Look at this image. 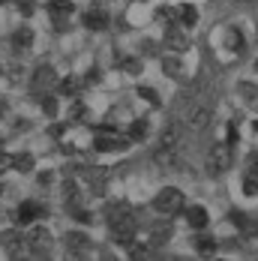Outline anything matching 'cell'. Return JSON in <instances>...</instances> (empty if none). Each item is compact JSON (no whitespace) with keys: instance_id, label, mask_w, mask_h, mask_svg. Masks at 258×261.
I'll return each instance as SVG.
<instances>
[{"instance_id":"cell-1","label":"cell","mask_w":258,"mask_h":261,"mask_svg":"<svg viewBox=\"0 0 258 261\" xmlns=\"http://www.w3.org/2000/svg\"><path fill=\"white\" fill-rule=\"evenodd\" d=\"M186 207V195H183L177 186H165V189H159L153 198V210L156 213H162V216H174V213H180Z\"/></svg>"},{"instance_id":"cell-2","label":"cell","mask_w":258,"mask_h":261,"mask_svg":"<svg viewBox=\"0 0 258 261\" xmlns=\"http://www.w3.org/2000/svg\"><path fill=\"white\" fill-rule=\"evenodd\" d=\"M129 144H132V141L126 138V132L120 135L117 129H99V135L93 138V147H96L99 153H117V150H126Z\"/></svg>"},{"instance_id":"cell-3","label":"cell","mask_w":258,"mask_h":261,"mask_svg":"<svg viewBox=\"0 0 258 261\" xmlns=\"http://www.w3.org/2000/svg\"><path fill=\"white\" fill-rule=\"evenodd\" d=\"M24 246H27V252H33V255H45V252L51 249V231H48L45 225H33V228L27 231Z\"/></svg>"},{"instance_id":"cell-4","label":"cell","mask_w":258,"mask_h":261,"mask_svg":"<svg viewBox=\"0 0 258 261\" xmlns=\"http://www.w3.org/2000/svg\"><path fill=\"white\" fill-rule=\"evenodd\" d=\"M51 87H57V72H54V66H48V63L36 66V72H33V79H30V90L39 93V96H45Z\"/></svg>"},{"instance_id":"cell-5","label":"cell","mask_w":258,"mask_h":261,"mask_svg":"<svg viewBox=\"0 0 258 261\" xmlns=\"http://www.w3.org/2000/svg\"><path fill=\"white\" fill-rule=\"evenodd\" d=\"M42 213H45V207H42L39 201H21L18 210H15V222H18V225H30V222H36Z\"/></svg>"},{"instance_id":"cell-6","label":"cell","mask_w":258,"mask_h":261,"mask_svg":"<svg viewBox=\"0 0 258 261\" xmlns=\"http://www.w3.org/2000/svg\"><path fill=\"white\" fill-rule=\"evenodd\" d=\"M228 162H231L228 150L219 144V147H213V150H210V156H207V171H210V174H222V171L228 168Z\"/></svg>"},{"instance_id":"cell-7","label":"cell","mask_w":258,"mask_h":261,"mask_svg":"<svg viewBox=\"0 0 258 261\" xmlns=\"http://www.w3.org/2000/svg\"><path fill=\"white\" fill-rule=\"evenodd\" d=\"M183 210H186V222H189V228H192V231H201V228H207L210 216H207V210L201 207V204H192V207L186 204Z\"/></svg>"},{"instance_id":"cell-8","label":"cell","mask_w":258,"mask_h":261,"mask_svg":"<svg viewBox=\"0 0 258 261\" xmlns=\"http://www.w3.org/2000/svg\"><path fill=\"white\" fill-rule=\"evenodd\" d=\"M81 24L87 27V30H105L108 27V15H105L102 9H87L81 15Z\"/></svg>"},{"instance_id":"cell-9","label":"cell","mask_w":258,"mask_h":261,"mask_svg":"<svg viewBox=\"0 0 258 261\" xmlns=\"http://www.w3.org/2000/svg\"><path fill=\"white\" fill-rule=\"evenodd\" d=\"M165 42H168V48H174V51H186V48H189L186 33H183V27H177V24H171L165 30Z\"/></svg>"},{"instance_id":"cell-10","label":"cell","mask_w":258,"mask_h":261,"mask_svg":"<svg viewBox=\"0 0 258 261\" xmlns=\"http://www.w3.org/2000/svg\"><path fill=\"white\" fill-rule=\"evenodd\" d=\"M177 9V21L180 27H195L198 24V6L195 3H180V6H174Z\"/></svg>"},{"instance_id":"cell-11","label":"cell","mask_w":258,"mask_h":261,"mask_svg":"<svg viewBox=\"0 0 258 261\" xmlns=\"http://www.w3.org/2000/svg\"><path fill=\"white\" fill-rule=\"evenodd\" d=\"M222 45H225L231 54H240L243 48H246V42H243V33H240L237 27H228V30H225V39H222Z\"/></svg>"},{"instance_id":"cell-12","label":"cell","mask_w":258,"mask_h":261,"mask_svg":"<svg viewBox=\"0 0 258 261\" xmlns=\"http://www.w3.org/2000/svg\"><path fill=\"white\" fill-rule=\"evenodd\" d=\"M57 93H60V96H78V93H81V79H75V75L57 79Z\"/></svg>"},{"instance_id":"cell-13","label":"cell","mask_w":258,"mask_h":261,"mask_svg":"<svg viewBox=\"0 0 258 261\" xmlns=\"http://www.w3.org/2000/svg\"><path fill=\"white\" fill-rule=\"evenodd\" d=\"M165 240H171V225H156V228L147 231V246H150V249L162 246Z\"/></svg>"},{"instance_id":"cell-14","label":"cell","mask_w":258,"mask_h":261,"mask_svg":"<svg viewBox=\"0 0 258 261\" xmlns=\"http://www.w3.org/2000/svg\"><path fill=\"white\" fill-rule=\"evenodd\" d=\"M147 132H150V123H147V120H132L129 129H126V138L129 141H144Z\"/></svg>"},{"instance_id":"cell-15","label":"cell","mask_w":258,"mask_h":261,"mask_svg":"<svg viewBox=\"0 0 258 261\" xmlns=\"http://www.w3.org/2000/svg\"><path fill=\"white\" fill-rule=\"evenodd\" d=\"M66 246H69L72 255H75V252H84V249L90 246V240H87L84 231H69V234H66Z\"/></svg>"},{"instance_id":"cell-16","label":"cell","mask_w":258,"mask_h":261,"mask_svg":"<svg viewBox=\"0 0 258 261\" xmlns=\"http://www.w3.org/2000/svg\"><path fill=\"white\" fill-rule=\"evenodd\" d=\"M48 12H51V15L69 18V15L75 12V3H72V0H48Z\"/></svg>"},{"instance_id":"cell-17","label":"cell","mask_w":258,"mask_h":261,"mask_svg":"<svg viewBox=\"0 0 258 261\" xmlns=\"http://www.w3.org/2000/svg\"><path fill=\"white\" fill-rule=\"evenodd\" d=\"M207 120H210V111H207L204 105H198V108L189 111V126H192V129H204Z\"/></svg>"},{"instance_id":"cell-18","label":"cell","mask_w":258,"mask_h":261,"mask_svg":"<svg viewBox=\"0 0 258 261\" xmlns=\"http://www.w3.org/2000/svg\"><path fill=\"white\" fill-rule=\"evenodd\" d=\"M12 168L21 171V174H30V171L36 168V159L30 156V153H15V156H12Z\"/></svg>"},{"instance_id":"cell-19","label":"cell","mask_w":258,"mask_h":261,"mask_svg":"<svg viewBox=\"0 0 258 261\" xmlns=\"http://www.w3.org/2000/svg\"><path fill=\"white\" fill-rule=\"evenodd\" d=\"M12 45H15V48H30V45H33V30H30V27H18V30L12 33Z\"/></svg>"},{"instance_id":"cell-20","label":"cell","mask_w":258,"mask_h":261,"mask_svg":"<svg viewBox=\"0 0 258 261\" xmlns=\"http://www.w3.org/2000/svg\"><path fill=\"white\" fill-rule=\"evenodd\" d=\"M195 249H198L201 255H210V252L216 249V240H213L210 234H204V228H201V231H198V237H195Z\"/></svg>"},{"instance_id":"cell-21","label":"cell","mask_w":258,"mask_h":261,"mask_svg":"<svg viewBox=\"0 0 258 261\" xmlns=\"http://www.w3.org/2000/svg\"><path fill=\"white\" fill-rule=\"evenodd\" d=\"M162 69H165V75H171V79H180L183 75V66H180L177 57H165V60H162Z\"/></svg>"},{"instance_id":"cell-22","label":"cell","mask_w":258,"mask_h":261,"mask_svg":"<svg viewBox=\"0 0 258 261\" xmlns=\"http://www.w3.org/2000/svg\"><path fill=\"white\" fill-rule=\"evenodd\" d=\"M138 96H141L144 102H150V105H159V93H156L153 87H147V84H141V87H138Z\"/></svg>"},{"instance_id":"cell-23","label":"cell","mask_w":258,"mask_h":261,"mask_svg":"<svg viewBox=\"0 0 258 261\" xmlns=\"http://www.w3.org/2000/svg\"><path fill=\"white\" fill-rule=\"evenodd\" d=\"M243 192H246V195H258V177L249 174V171L243 174Z\"/></svg>"},{"instance_id":"cell-24","label":"cell","mask_w":258,"mask_h":261,"mask_svg":"<svg viewBox=\"0 0 258 261\" xmlns=\"http://www.w3.org/2000/svg\"><path fill=\"white\" fill-rule=\"evenodd\" d=\"M42 111H45V117H54L57 114V99L54 96H45L42 99Z\"/></svg>"},{"instance_id":"cell-25","label":"cell","mask_w":258,"mask_h":261,"mask_svg":"<svg viewBox=\"0 0 258 261\" xmlns=\"http://www.w3.org/2000/svg\"><path fill=\"white\" fill-rule=\"evenodd\" d=\"M123 69H126V72H132V75H135V72L141 69V60H138V57H126V60H123Z\"/></svg>"},{"instance_id":"cell-26","label":"cell","mask_w":258,"mask_h":261,"mask_svg":"<svg viewBox=\"0 0 258 261\" xmlns=\"http://www.w3.org/2000/svg\"><path fill=\"white\" fill-rule=\"evenodd\" d=\"M15 6H18V12H21V15H33V0H15Z\"/></svg>"},{"instance_id":"cell-27","label":"cell","mask_w":258,"mask_h":261,"mask_svg":"<svg viewBox=\"0 0 258 261\" xmlns=\"http://www.w3.org/2000/svg\"><path fill=\"white\" fill-rule=\"evenodd\" d=\"M9 168H12V156L6 150H0V171H9Z\"/></svg>"},{"instance_id":"cell-28","label":"cell","mask_w":258,"mask_h":261,"mask_svg":"<svg viewBox=\"0 0 258 261\" xmlns=\"http://www.w3.org/2000/svg\"><path fill=\"white\" fill-rule=\"evenodd\" d=\"M69 111H72V117H75V120H81L87 108H84V105H81V102H75V105H72V108H69Z\"/></svg>"},{"instance_id":"cell-29","label":"cell","mask_w":258,"mask_h":261,"mask_svg":"<svg viewBox=\"0 0 258 261\" xmlns=\"http://www.w3.org/2000/svg\"><path fill=\"white\" fill-rule=\"evenodd\" d=\"M246 171H249V174H255V177H258V153H255L252 159H249V165H246Z\"/></svg>"},{"instance_id":"cell-30","label":"cell","mask_w":258,"mask_h":261,"mask_svg":"<svg viewBox=\"0 0 258 261\" xmlns=\"http://www.w3.org/2000/svg\"><path fill=\"white\" fill-rule=\"evenodd\" d=\"M225 132H228V144H234V141H237V126H234V123H228V126H225Z\"/></svg>"},{"instance_id":"cell-31","label":"cell","mask_w":258,"mask_h":261,"mask_svg":"<svg viewBox=\"0 0 258 261\" xmlns=\"http://www.w3.org/2000/svg\"><path fill=\"white\" fill-rule=\"evenodd\" d=\"M48 183H51V171H42L39 174V186H48Z\"/></svg>"},{"instance_id":"cell-32","label":"cell","mask_w":258,"mask_h":261,"mask_svg":"<svg viewBox=\"0 0 258 261\" xmlns=\"http://www.w3.org/2000/svg\"><path fill=\"white\" fill-rule=\"evenodd\" d=\"M0 117H3V102H0Z\"/></svg>"},{"instance_id":"cell-33","label":"cell","mask_w":258,"mask_h":261,"mask_svg":"<svg viewBox=\"0 0 258 261\" xmlns=\"http://www.w3.org/2000/svg\"><path fill=\"white\" fill-rule=\"evenodd\" d=\"M255 132H258V120H255Z\"/></svg>"},{"instance_id":"cell-34","label":"cell","mask_w":258,"mask_h":261,"mask_svg":"<svg viewBox=\"0 0 258 261\" xmlns=\"http://www.w3.org/2000/svg\"><path fill=\"white\" fill-rule=\"evenodd\" d=\"M0 195H3V186H0Z\"/></svg>"},{"instance_id":"cell-35","label":"cell","mask_w":258,"mask_h":261,"mask_svg":"<svg viewBox=\"0 0 258 261\" xmlns=\"http://www.w3.org/2000/svg\"><path fill=\"white\" fill-rule=\"evenodd\" d=\"M255 69H258V63H255Z\"/></svg>"}]
</instances>
